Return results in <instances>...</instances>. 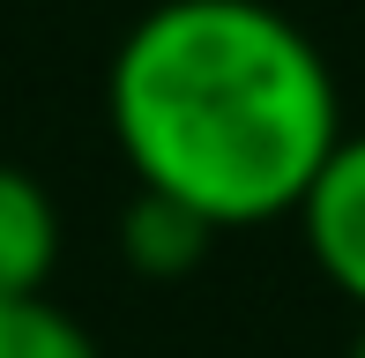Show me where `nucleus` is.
<instances>
[{
  "instance_id": "39448f33",
  "label": "nucleus",
  "mask_w": 365,
  "mask_h": 358,
  "mask_svg": "<svg viewBox=\"0 0 365 358\" xmlns=\"http://www.w3.org/2000/svg\"><path fill=\"white\" fill-rule=\"evenodd\" d=\"M0 358H97V344L53 299H0Z\"/></svg>"
},
{
  "instance_id": "7ed1b4c3",
  "label": "nucleus",
  "mask_w": 365,
  "mask_h": 358,
  "mask_svg": "<svg viewBox=\"0 0 365 358\" xmlns=\"http://www.w3.org/2000/svg\"><path fill=\"white\" fill-rule=\"evenodd\" d=\"M60 262V209L30 172L0 165V299H38Z\"/></svg>"
},
{
  "instance_id": "423d86ee",
  "label": "nucleus",
  "mask_w": 365,
  "mask_h": 358,
  "mask_svg": "<svg viewBox=\"0 0 365 358\" xmlns=\"http://www.w3.org/2000/svg\"><path fill=\"white\" fill-rule=\"evenodd\" d=\"M358 358H365V344H358Z\"/></svg>"
},
{
  "instance_id": "20e7f679",
  "label": "nucleus",
  "mask_w": 365,
  "mask_h": 358,
  "mask_svg": "<svg viewBox=\"0 0 365 358\" xmlns=\"http://www.w3.org/2000/svg\"><path fill=\"white\" fill-rule=\"evenodd\" d=\"M209 232H217V224H202L187 202L142 187V202L127 209V262L149 269V276H179V269H194L209 254Z\"/></svg>"
},
{
  "instance_id": "f03ea898",
  "label": "nucleus",
  "mask_w": 365,
  "mask_h": 358,
  "mask_svg": "<svg viewBox=\"0 0 365 358\" xmlns=\"http://www.w3.org/2000/svg\"><path fill=\"white\" fill-rule=\"evenodd\" d=\"M298 217H306V247L321 262V276L343 299L365 306V135L328 150V165L313 172L306 202H298Z\"/></svg>"
},
{
  "instance_id": "f257e3e1",
  "label": "nucleus",
  "mask_w": 365,
  "mask_h": 358,
  "mask_svg": "<svg viewBox=\"0 0 365 358\" xmlns=\"http://www.w3.org/2000/svg\"><path fill=\"white\" fill-rule=\"evenodd\" d=\"M112 135L149 194L202 224H261L306 202L343 142L336 75L261 0H164L112 60Z\"/></svg>"
}]
</instances>
